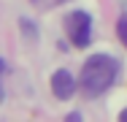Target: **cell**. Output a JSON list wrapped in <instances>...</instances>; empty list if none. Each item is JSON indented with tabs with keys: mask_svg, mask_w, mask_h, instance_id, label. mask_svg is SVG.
I'll return each instance as SVG.
<instances>
[{
	"mask_svg": "<svg viewBox=\"0 0 127 122\" xmlns=\"http://www.w3.org/2000/svg\"><path fill=\"white\" fill-rule=\"evenodd\" d=\"M116 73H119V65L111 54H92L81 71V90L89 98L103 95L116 81Z\"/></svg>",
	"mask_w": 127,
	"mask_h": 122,
	"instance_id": "6da1fadb",
	"label": "cell"
},
{
	"mask_svg": "<svg viewBox=\"0 0 127 122\" xmlns=\"http://www.w3.org/2000/svg\"><path fill=\"white\" fill-rule=\"evenodd\" d=\"M65 30H68V38L73 41V46L84 49L89 46L92 41V19L87 11H73L65 16Z\"/></svg>",
	"mask_w": 127,
	"mask_h": 122,
	"instance_id": "7a4b0ae2",
	"label": "cell"
},
{
	"mask_svg": "<svg viewBox=\"0 0 127 122\" xmlns=\"http://www.w3.org/2000/svg\"><path fill=\"white\" fill-rule=\"evenodd\" d=\"M51 92L57 98H70L73 92H76V79H73V73L70 71H57L54 76H51Z\"/></svg>",
	"mask_w": 127,
	"mask_h": 122,
	"instance_id": "3957f363",
	"label": "cell"
},
{
	"mask_svg": "<svg viewBox=\"0 0 127 122\" xmlns=\"http://www.w3.org/2000/svg\"><path fill=\"white\" fill-rule=\"evenodd\" d=\"M116 33H119V41H122V44L127 46V16L122 19V22H119V27H116Z\"/></svg>",
	"mask_w": 127,
	"mask_h": 122,
	"instance_id": "277c9868",
	"label": "cell"
},
{
	"mask_svg": "<svg viewBox=\"0 0 127 122\" xmlns=\"http://www.w3.org/2000/svg\"><path fill=\"white\" fill-rule=\"evenodd\" d=\"M122 120H127V109H125V111H122Z\"/></svg>",
	"mask_w": 127,
	"mask_h": 122,
	"instance_id": "5b68a950",
	"label": "cell"
},
{
	"mask_svg": "<svg viewBox=\"0 0 127 122\" xmlns=\"http://www.w3.org/2000/svg\"><path fill=\"white\" fill-rule=\"evenodd\" d=\"M3 71H5V65H3V62H0V73H3Z\"/></svg>",
	"mask_w": 127,
	"mask_h": 122,
	"instance_id": "8992f818",
	"label": "cell"
},
{
	"mask_svg": "<svg viewBox=\"0 0 127 122\" xmlns=\"http://www.w3.org/2000/svg\"><path fill=\"white\" fill-rule=\"evenodd\" d=\"M54 3H62V0H54Z\"/></svg>",
	"mask_w": 127,
	"mask_h": 122,
	"instance_id": "52a82bcc",
	"label": "cell"
}]
</instances>
